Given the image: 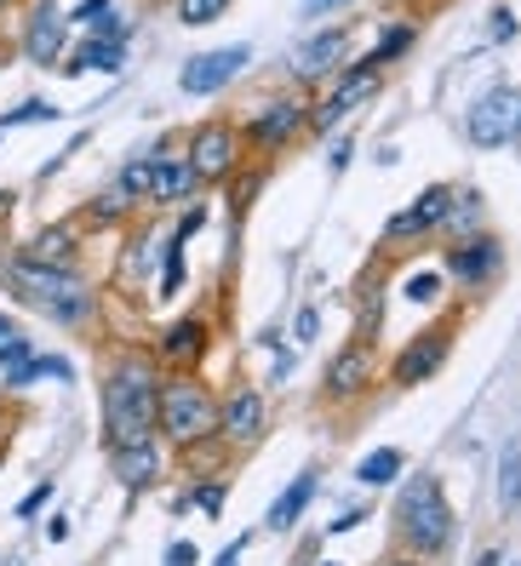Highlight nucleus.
<instances>
[{
	"label": "nucleus",
	"mask_w": 521,
	"mask_h": 566,
	"mask_svg": "<svg viewBox=\"0 0 521 566\" xmlns=\"http://www.w3.org/2000/svg\"><path fill=\"white\" fill-rule=\"evenodd\" d=\"M0 281H7V292L18 304H29L35 315H46L58 326H86L92 310H97V292L75 263H41L29 252H12L0 263Z\"/></svg>",
	"instance_id": "1"
},
{
	"label": "nucleus",
	"mask_w": 521,
	"mask_h": 566,
	"mask_svg": "<svg viewBox=\"0 0 521 566\" xmlns=\"http://www.w3.org/2000/svg\"><path fill=\"white\" fill-rule=\"evenodd\" d=\"M155 407H160V378L144 355H121L104 378V441L133 447L155 436Z\"/></svg>",
	"instance_id": "2"
},
{
	"label": "nucleus",
	"mask_w": 521,
	"mask_h": 566,
	"mask_svg": "<svg viewBox=\"0 0 521 566\" xmlns=\"http://www.w3.org/2000/svg\"><path fill=\"white\" fill-rule=\"evenodd\" d=\"M155 429H167L173 447H201L218 429V401L201 378H167L160 384V407H155Z\"/></svg>",
	"instance_id": "3"
},
{
	"label": "nucleus",
	"mask_w": 521,
	"mask_h": 566,
	"mask_svg": "<svg viewBox=\"0 0 521 566\" xmlns=\"http://www.w3.org/2000/svg\"><path fill=\"white\" fill-rule=\"evenodd\" d=\"M396 515H402V538L418 555H441L452 544V510H447V497H441V486L430 475H418V481L402 486Z\"/></svg>",
	"instance_id": "4"
},
{
	"label": "nucleus",
	"mask_w": 521,
	"mask_h": 566,
	"mask_svg": "<svg viewBox=\"0 0 521 566\" xmlns=\"http://www.w3.org/2000/svg\"><path fill=\"white\" fill-rule=\"evenodd\" d=\"M465 138L476 149H504L521 138V86L510 81H493L476 104L465 109Z\"/></svg>",
	"instance_id": "5"
},
{
	"label": "nucleus",
	"mask_w": 521,
	"mask_h": 566,
	"mask_svg": "<svg viewBox=\"0 0 521 566\" xmlns=\"http://www.w3.org/2000/svg\"><path fill=\"white\" fill-rule=\"evenodd\" d=\"M378 86H384V70H378L373 57L350 63V70H338L333 92H327V97H321V104L310 109V126H315V132H333L344 115H355L362 104H373V97H378Z\"/></svg>",
	"instance_id": "6"
},
{
	"label": "nucleus",
	"mask_w": 521,
	"mask_h": 566,
	"mask_svg": "<svg viewBox=\"0 0 521 566\" xmlns=\"http://www.w3.org/2000/svg\"><path fill=\"white\" fill-rule=\"evenodd\" d=\"M18 52L35 63V70H52V63H63V52H70V18H63L58 0H29Z\"/></svg>",
	"instance_id": "7"
},
{
	"label": "nucleus",
	"mask_w": 521,
	"mask_h": 566,
	"mask_svg": "<svg viewBox=\"0 0 521 566\" xmlns=\"http://www.w3.org/2000/svg\"><path fill=\"white\" fill-rule=\"evenodd\" d=\"M344 57H350V29L327 23V29H315V35H304L299 46L286 52V75L304 81V86H321L327 75L344 70Z\"/></svg>",
	"instance_id": "8"
},
{
	"label": "nucleus",
	"mask_w": 521,
	"mask_h": 566,
	"mask_svg": "<svg viewBox=\"0 0 521 566\" xmlns=\"http://www.w3.org/2000/svg\"><path fill=\"white\" fill-rule=\"evenodd\" d=\"M184 160L195 166V178H201V184H223V178L236 172V160H241V132H236V126H223V120L195 126Z\"/></svg>",
	"instance_id": "9"
},
{
	"label": "nucleus",
	"mask_w": 521,
	"mask_h": 566,
	"mask_svg": "<svg viewBox=\"0 0 521 566\" xmlns=\"http://www.w3.org/2000/svg\"><path fill=\"white\" fill-rule=\"evenodd\" d=\"M373 378H378V344L367 338V332H355V338L327 360V378H321V389H327L333 401H350V395H362Z\"/></svg>",
	"instance_id": "10"
},
{
	"label": "nucleus",
	"mask_w": 521,
	"mask_h": 566,
	"mask_svg": "<svg viewBox=\"0 0 521 566\" xmlns=\"http://www.w3.org/2000/svg\"><path fill=\"white\" fill-rule=\"evenodd\" d=\"M252 63V46H212V52H195L184 70H178V86L189 92V97H212V92H223L241 70Z\"/></svg>",
	"instance_id": "11"
},
{
	"label": "nucleus",
	"mask_w": 521,
	"mask_h": 566,
	"mask_svg": "<svg viewBox=\"0 0 521 566\" xmlns=\"http://www.w3.org/2000/svg\"><path fill=\"white\" fill-rule=\"evenodd\" d=\"M310 126V109L299 104V97H286V104H270V109H258L247 126H241V144H252L258 155H275L286 149L299 132Z\"/></svg>",
	"instance_id": "12"
},
{
	"label": "nucleus",
	"mask_w": 521,
	"mask_h": 566,
	"mask_svg": "<svg viewBox=\"0 0 521 566\" xmlns=\"http://www.w3.org/2000/svg\"><path fill=\"white\" fill-rule=\"evenodd\" d=\"M92 35L81 41V52L63 63L70 75H81V70H104V75H115L121 63H126V23L110 12V18H97V23H86Z\"/></svg>",
	"instance_id": "13"
},
{
	"label": "nucleus",
	"mask_w": 521,
	"mask_h": 566,
	"mask_svg": "<svg viewBox=\"0 0 521 566\" xmlns=\"http://www.w3.org/2000/svg\"><path fill=\"white\" fill-rule=\"evenodd\" d=\"M447 201H452V189H447V184H430V189L418 195L413 207H402L396 218H389V229H384V241H389V247H413V241H425V235H436V223H441Z\"/></svg>",
	"instance_id": "14"
},
{
	"label": "nucleus",
	"mask_w": 521,
	"mask_h": 566,
	"mask_svg": "<svg viewBox=\"0 0 521 566\" xmlns=\"http://www.w3.org/2000/svg\"><path fill=\"white\" fill-rule=\"evenodd\" d=\"M499 270H504V247L493 235H465L447 252V281H459V286H487Z\"/></svg>",
	"instance_id": "15"
},
{
	"label": "nucleus",
	"mask_w": 521,
	"mask_h": 566,
	"mask_svg": "<svg viewBox=\"0 0 521 566\" xmlns=\"http://www.w3.org/2000/svg\"><path fill=\"white\" fill-rule=\"evenodd\" d=\"M264 423H270V407H264V395H258V389H236L230 401H218V429L236 447L258 441V436H264Z\"/></svg>",
	"instance_id": "16"
},
{
	"label": "nucleus",
	"mask_w": 521,
	"mask_h": 566,
	"mask_svg": "<svg viewBox=\"0 0 521 566\" xmlns=\"http://www.w3.org/2000/svg\"><path fill=\"white\" fill-rule=\"evenodd\" d=\"M447 349H452V338L447 332H418V338L402 349V360H396V384L402 389H413V384H425V378H436L441 373V360H447Z\"/></svg>",
	"instance_id": "17"
},
{
	"label": "nucleus",
	"mask_w": 521,
	"mask_h": 566,
	"mask_svg": "<svg viewBox=\"0 0 521 566\" xmlns=\"http://www.w3.org/2000/svg\"><path fill=\"white\" fill-rule=\"evenodd\" d=\"M201 355H207V321H201V315H178L167 332H160V349H155L160 366L184 373V366H195Z\"/></svg>",
	"instance_id": "18"
},
{
	"label": "nucleus",
	"mask_w": 521,
	"mask_h": 566,
	"mask_svg": "<svg viewBox=\"0 0 521 566\" xmlns=\"http://www.w3.org/2000/svg\"><path fill=\"white\" fill-rule=\"evenodd\" d=\"M110 470H115V481H121L126 492H144V486H155V475H160L155 436H149V441H133V447H110Z\"/></svg>",
	"instance_id": "19"
},
{
	"label": "nucleus",
	"mask_w": 521,
	"mask_h": 566,
	"mask_svg": "<svg viewBox=\"0 0 521 566\" xmlns=\"http://www.w3.org/2000/svg\"><path fill=\"white\" fill-rule=\"evenodd\" d=\"M195 189H201V178H195V166H189L184 155H160V160H155L149 201H160V207H184V201H195Z\"/></svg>",
	"instance_id": "20"
},
{
	"label": "nucleus",
	"mask_w": 521,
	"mask_h": 566,
	"mask_svg": "<svg viewBox=\"0 0 521 566\" xmlns=\"http://www.w3.org/2000/svg\"><path fill=\"white\" fill-rule=\"evenodd\" d=\"M18 252H29V258H41V263H75V252H81V229L75 223H46L29 247H18Z\"/></svg>",
	"instance_id": "21"
},
{
	"label": "nucleus",
	"mask_w": 521,
	"mask_h": 566,
	"mask_svg": "<svg viewBox=\"0 0 521 566\" xmlns=\"http://www.w3.org/2000/svg\"><path fill=\"white\" fill-rule=\"evenodd\" d=\"M160 155H167V149H160V144H149V149H138V155H133V160H126V166H121V172H115L110 184H115L121 195H133V201L144 207V201H149V184H155V160H160Z\"/></svg>",
	"instance_id": "22"
},
{
	"label": "nucleus",
	"mask_w": 521,
	"mask_h": 566,
	"mask_svg": "<svg viewBox=\"0 0 521 566\" xmlns=\"http://www.w3.org/2000/svg\"><path fill=\"white\" fill-rule=\"evenodd\" d=\"M315 486H321V475H315V470H304V475L292 481V486H286V492L275 497V504H270V526H281V532H286L292 521H299V515L310 510V497H315Z\"/></svg>",
	"instance_id": "23"
},
{
	"label": "nucleus",
	"mask_w": 521,
	"mask_h": 566,
	"mask_svg": "<svg viewBox=\"0 0 521 566\" xmlns=\"http://www.w3.org/2000/svg\"><path fill=\"white\" fill-rule=\"evenodd\" d=\"M413 41H418V23H413V18H396V23H384V29H378V46H373V63L384 70V63L407 57V52H413Z\"/></svg>",
	"instance_id": "24"
},
{
	"label": "nucleus",
	"mask_w": 521,
	"mask_h": 566,
	"mask_svg": "<svg viewBox=\"0 0 521 566\" xmlns=\"http://www.w3.org/2000/svg\"><path fill=\"white\" fill-rule=\"evenodd\" d=\"M133 212H138V201H133V195H121L115 184H104V189L92 195V207H86V223H97V229H104V223H126Z\"/></svg>",
	"instance_id": "25"
},
{
	"label": "nucleus",
	"mask_w": 521,
	"mask_h": 566,
	"mask_svg": "<svg viewBox=\"0 0 521 566\" xmlns=\"http://www.w3.org/2000/svg\"><path fill=\"white\" fill-rule=\"evenodd\" d=\"M355 481H362V486H389V481H402V452H396V447L367 452L362 463H355Z\"/></svg>",
	"instance_id": "26"
},
{
	"label": "nucleus",
	"mask_w": 521,
	"mask_h": 566,
	"mask_svg": "<svg viewBox=\"0 0 521 566\" xmlns=\"http://www.w3.org/2000/svg\"><path fill=\"white\" fill-rule=\"evenodd\" d=\"M184 252H189V241H178V235L160 247V304H173L184 292Z\"/></svg>",
	"instance_id": "27"
},
{
	"label": "nucleus",
	"mask_w": 521,
	"mask_h": 566,
	"mask_svg": "<svg viewBox=\"0 0 521 566\" xmlns=\"http://www.w3.org/2000/svg\"><path fill=\"white\" fill-rule=\"evenodd\" d=\"M499 504H504V510L521 504V447H515V441L499 452Z\"/></svg>",
	"instance_id": "28"
},
{
	"label": "nucleus",
	"mask_w": 521,
	"mask_h": 566,
	"mask_svg": "<svg viewBox=\"0 0 521 566\" xmlns=\"http://www.w3.org/2000/svg\"><path fill=\"white\" fill-rule=\"evenodd\" d=\"M46 126V120H58V104H46V97H29V104H18V109H7L0 115V138H7V132H18V126Z\"/></svg>",
	"instance_id": "29"
},
{
	"label": "nucleus",
	"mask_w": 521,
	"mask_h": 566,
	"mask_svg": "<svg viewBox=\"0 0 521 566\" xmlns=\"http://www.w3.org/2000/svg\"><path fill=\"white\" fill-rule=\"evenodd\" d=\"M230 7H236V0H178V23H189V29H207V23H218Z\"/></svg>",
	"instance_id": "30"
},
{
	"label": "nucleus",
	"mask_w": 521,
	"mask_h": 566,
	"mask_svg": "<svg viewBox=\"0 0 521 566\" xmlns=\"http://www.w3.org/2000/svg\"><path fill=\"white\" fill-rule=\"evenodd\" d=\"M407 304H436V297H441V275L436 270H425V275H407Z\"/></svg>",
	"instance_id": "31"
},
{
	"label": "nucleus",
	"mask_w": 521,
	"mask_h": 566,
	"mask_svg": "<svg viewBox=\"0 0 521 566\" xmlns=\"http://www.w3.org/2000/svg\"><path fill=\"white\" fill-rule=\"evenodd\" d=\"M487 35H493V46H510V41L521 35L515 12H510V7H493V18H487Z\"/></svg>",
	"instance_id": "32"
},
{
	"label": "nucleus",
	"mask_w": 521,
	"mask_h": 566,
	"mask_svg": "<svg viewBox=\"0 0 521 566\" xmlns=\"http://www.w3.org/2000/svg\"><path fill=\"white\" fill-rule=\"evenodd\" d=\"M35 378H58V384H70V378H75V366H70V355H41V349H35Z\"/></svg>",
	"instance_id": "33"
},
{
	"label": "nucleus",
	"mask_w": 521,
	"mask_h": 566,
	"mask_svg": "<svg viewBox=\"0 0 521 566\" xmlns=\"http://www.w3.org/2000/svg\"><path fill=\"white\" fill-rule=\"evenodd\" d=\"M201 229H207V207H201V201H189V212L178 218V229H173V235H178V241H195Z\"/></svg>",
	"instance_id": "34"
},
{
	"label": "nucleus",
	"mask_w": 521,
	"mask_h": 566,
	"mask_svg": "<svg viewBox=\"0 0 521 566\" xmlns=\"http://www.w3.org/2000/svg\"><path fill=\"white\" fill-rule=\"evenodd\" d=\"M52 497H58V492H52V481H41V486H35V492H29L23 504H18V521H35V515L52 504Z\"/></svg>",
	"instance_id": "35"
},
{
	"label": "nucleus",
	"mask_w": 521,
	"mask_h": 566,
	"mask_svg": "<svg viewBox=\"0 0 521 566\" xmlns=\"http://www.w3.org/2000/svg\"><path fill=\"white\" fill-rule=\"evenodd\" d=\"M110 12H115V0H81V7L63 12V18H70V23H97V18H110Z\"/></svg>",
	"instance_id": "36"
},
{
	"label": "nucleus",
	"mask_w": 521,
	"mask_h": 566,
	"mask_svg": "<svg viewBox=\"0 0 521 566\" xmlns=\"http://www.w3.org/2000/svg\"><path fill=\"white\" fill-rule=\"evenodd\" d=\"M292 338L315 344V338H321V310H299V321H292Z\"/></svg>",
	"instance_id": "37"
},
{
	"label": "nucleus",
	"mask_w": 521,
	"mask_h": 566,
	"mask_svg": "<svg viewBox=\"0 0 521 566\" xmlns=\"http://www.w3.org/2000/svg\"><path fill=\"white\" fill-rule=\"evenodd\" d=\"M189 497L201 504V515H223V486H195Z\"/></svg>",
	"instance_id": "38"
},
{
	"label": "nucleus",
	"mask_w": 521,
	"mask_h": 566,
	"mask_svg": "<svg viewBox=\"0 0 521 566\" xmlns=\"http://www.w3.org/2000/svg\"><path fill=\"white\" fill-rule=\"evenodd\" d=\"M292 366H299V355H292V349H275V360H270V384H286V378H292Z\"/></svg>",
	"instance_id": "39"
},
{
	"label": "nucleus",
	"mask_w": 521,
	"mask_h": 566,
	"mask_svg": "<svg viewBox=\"0 0 521 566\" xmlns=\"http://www.w3.org/2000/svg\"><path fill=\"white\" fill-rule=\"evenodd\" d=\"M355 0H304V18H327V12H344Z\"/></svg>",
	"instance_id": "40"
},
{
	"label": "nucleus",
	"mask_w": 521,
	"mask_h": 566,
	"mask_svg": "<svg viewBox=\"0 0 521 566\" xmlns=\"http://www.w3.org/2000/svg\"><path fill=\"white\" fill-rule=\"evenodd\" d=\"M350 149H355L350 138H338V144H333V155H327V166H333V172H344V166H350Z\"/></svg>",
	"instance_id": "41"
},
{
	"label": "nucleus",
	"mask_w": 521,
	"mask_h": 566,
	"mask_svg": "<svg viewBox=\"0 0 521 566\" xmlns=\"http://www.w3.org/2000/svg\"><path fill=\"white\" fill-rule=\"evenodd\" d=\"M167 566H195V544H173L167 549Z\"/></svg>",
	"instance_id": "42"
},
{
	"label": "nucleus",
	"mask_w": 521,
	"mask_h": 566,
	"mask_svg": "<svg viewBox=\"0 0 521 566\" xmlns=\"http://www.w3.org/2000/svg\"><path fill=\"white\" fill-rule=\"evenodd\" d=\"M46 538H52V544H63V538H70V521L52 515V521H46Z\"/></svg>",
	"instance_id": "43"
},
{
	"label": "nucleus",
	"mask_w": 521,
	"mask_h": 566,
	"mask_svg": "<svg viewBox=\"0 0 521 566\" xmlns=\"http://www.w3.org/2000/svg\"><path fill=\"white\" fill-rule=\"evenodd\" d=\"M241 544H247V538H236L230 549H223V555H218V566H241Z\"/></svg>",
	"instance_id": "44"
},
{
	"label": "nucleus",
	"mask_w": 521,
	"mask_h": 566,
	"mask_svg": "<svg viewBox=\"0 0 521 566\" xmlns=\"http://www.w3.org/2000/svg\"><path fill=\"white\" fill-rule=\"evenodd\" d=\"M12 212V189H0V218H7Z\"/></svg>",
	"instance_id": "45"
},
{
	"label": "nucleus",
	"mask_w": 521,
	"mask_h": 566,
	"mask_svg": "<svg viewBox=\"0 0 521 566\" xmlns=\"http://www.w3.org/2000/svg\"><path fill=\"white\" fill-rule=\"evenodd\" d=\"M7 332H18V321H12V315H0V338H7Z\"/></svg>",
	"instance_id": "46"
},
{
	"label": "nucleus",
	"mask_w": 521,
	"mask_h": 566,
	"mask_svg": "<svg viewBox=\"0 0 521 566\" xmlns=\"http://www.w3.org/2000/svg\"><path fill=\"white\" fill-rule=\"evenodd\" d=\"M389 566H418V560H389Z\"/></svg>",
	"instance_id": "47"
},
{
	"label": "nucleus",
	"mask_w": 521,
	"mask_h": 566,
	"mask_svg": "<svg viewBox=\"0 0 521 566\" xmlns=\"http://www.w3.org/2000/svg\"><path fill=\"white\" fill-rule=\"evenodd\" d=\"M7 7H18V0H0V12H7Z\"/></svg>",
	"instance_id": "48"
},
{
	"label": "nucleus",
	"mask_w": 521,
	"mask_h": 566,
	"mask_svg": "<svg viewBox=\"0 0 521 566\" xmlns=\"http://www.w3.org/2000/svg\"><path fill=\"white\" fill-rule=\"evenodd\" d=\"M321 566H327V560H321Z\"/></svg>",
	"instance_id": "49"
}]
</instances>
